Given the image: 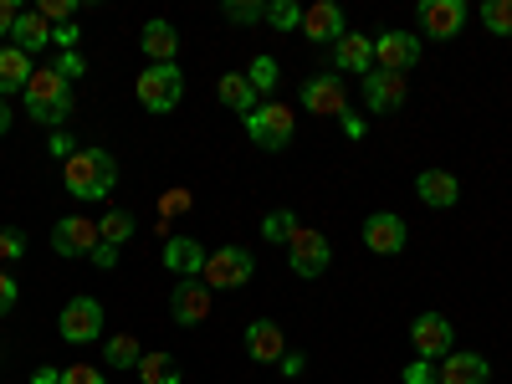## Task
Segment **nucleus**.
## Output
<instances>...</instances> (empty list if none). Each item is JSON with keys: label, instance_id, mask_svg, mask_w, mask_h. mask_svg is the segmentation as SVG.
Listing matches in <instances>:
<instances>
[{"label": "nucleus", "instance_id": "f257e3e1", "mask_svg": "<svg viewBox=\"0 0 512 384\" xmlns=\"http://www.w3.org/2000/svg\"><path fill=\"white\" fill-rule=\"evenodd\" d=\"M62 185H67V195L98 205V200H108L113 185H118V159H113L108 149H77V154L62 164Z\"/></svg>", "mask_w": 512, "mask_h": 384}, {"label": "nucleus", "instance_id": "f03ea898", "mask_svg": "<svg viewBox=\"0 0 512 384\" xmlns=\"http://www.w3.org/2000/svg\"><path fill=\"white\" fill-rule=\"evenodd\" d=\"M21 98H26V113L57 134V123H67V113H72V82H67L57 67H47V72H36V77L26 82Z\"/></svg>", "mask_w": 512, "mask_h": 384}, {"label": "nucleus", "instance_id": "7ed1b4c3", "mask_svg": "<svg viewBox=\"0 0 512 384\" xmlns=\"http://www.w3.org/2000/svg\"><path fill=\"white\" fill-rule=\"evenodd\" d=\"M251 277H256V256H251L246 246H216V251L205 256V272H200V282L216 287V292L246 287Z\"/></svg>", "mask_w": 512, "mask_h": 384}, {"label": "nucleus", "instance_id": "20e7f679", "mask_svg": "<svg viewBox=\"0 0 512 384\" xmlns=\"http://www.w3.org/2000/svg\"><path fill=\"white\" fill-rule=\"evenodd\" d=\"M292 128H297V118H292V108L287 103H262V108H251L246 113V139L256 144V149H287L292 144Z\"/></svg>", "mask_w": 512, "mask_h": 384}, {"label": "nucleus", "instance_id": "39448f33", "mask_svg": "<svg viewBox=\"0 0 512 384\" xmlns=\"http://www.w3.org/2000/svg\"><path fill=\"white\" fill-rule=\"evenodd\" d=\"M134 93L149 113H175L180 98H185V77H180V67H144Z\"/></svg>", "mask_w": 512, "mask_h": 384}, {"label": "nucleus", "instance_id": "423d86ee", "mask_svg": "<svg viewBox=\"0 0 512 384\" xmlns=\"http://www.w3.org/2000/svg\"><path fill=\"white\" fill-rule=\"evenodd\" d=\"M328 256H333V246H328V236L313 231V226H297V236L287 241V267H292L297 277H323V272H328Z\"/></svg>", "mask_w": 512, "mask_h": 384}, {"label": "nucleus", "instance_id": "0eeeda50", "mask_svg": "<svg viewBox=\"0 0 512 384\" xmlns=\"http://www.w3.org/2000/svg\"><path fill=\"white\" fill-rule=\"evenodd\" d=\"M410 344H415V359H446L456 354V328L441 313H420L410 323Z\"/></svg>", "mask_w": 512, "mask_h": 384}, {"label": "nucleus", "instance_id": "6e6552de", "mask_svg": "<svg viewBox=\"0 0 512 384\" xmlns=\"http://www.w3.org/2000/svg\"><path fill=\"white\" fill-rule=\"evenodd\" d=\"M57 328H62L67 344H93V338L103 333V303L98 297H72V303L62 308V318H57Z\"/></svg>", "mask_w": 512, "mask_h": 384}, {"label": "nucleus", "instance_id": "1a4fd4ad", "mask_svg": "<svg viewBox=\"0 0 512 384\" xmlns=\"http://www.w3.org/2000/svg\"><path fill=\"white\" fill-rule=\"evenodd\" d=\"M52 246H57V256H93L103 246V231L88 216H62L52 226Z\"/></svg>", "mask_w": 512, "mask_h": 384}, {"label": "nucleus", "instance_id": "9d476101", "mask_svg": "<svg viewBox=\"0 0 512 384\" xmlns=\"http://www.w3.org/2000/svg\"><path fill=\"white\" fill-rule=\"evenodd\" d=\"M374 62H379V72H410L415 62H420V36L415 31H384V36H374Z\"/></svg>", "mask_w": 512, "mask_h": 384}, {"label": "nucleus", "instance_id": "9b49d317", "mask_svg": "<svg viewBox=\"0 0 512 384\" xmlns=\"http://www.w3.org/2000/svg\"><path fill=\"white\" fill-rule=\"evenodd\" d=\"M405 98H410V88H405L400 72H379V67H374V72L364 77V108H369V113H400Z\"/></svg>", "mask_w": 512, "mask_h": 384}, {"label": "nucleus", "instance_id": "f8f14e48", "mask_svg": "<svg viewBox=\"0 0 512 384\" xmlns=\"http://www.w3.org/2000/svg\"><path fill=\"white\" fill-rule=\"evenodd\" d=\"M169 318H175L180 328H195V323H205V318H210V287H205L200 277L180 282L175 292H169Z\"/></svg>", "mask_w": 512, "mask_h": 384}, {"label": "nucleus", "instance_id": "ddd939ff", "mask_svg": "<svg viewBox=\"0 0 512 384\" xmlns=\"http://www.w3.org/2000/svg\"><path fill=\"white\" fill-rule=\"evenodd\" d=\"M303 108L318 113V118H344L349 113V98H344V82H338L333 72L303 82Z\"/></svg>", "mask_w": 512, "mask_h": 384}, {"label": "nucleus", "instance_id": "4468645a", "mask_svg": "<svg viewBox=\"0 0 512 384\" xmlns=\"http://www.w3.org/2000/svg\"><path fill=\"white\" fill-rule=\"evenodd\" d=\"M461 26H466L461 0H425L420 6V31L431 41H451V36H461Z\"/></svg>", "mask_w": 512, "mask_h": 384}, {"label": "nucleus", "instance_id": "2eb2a0df", "mask_svg": "<svg viewBox=\"0 0 512 384\" xmlns=\"http://www.w3.org/2000/svg\"><path fill=\"white\" fill-rule=\"evenodd\" d=\"M405 221L400 216H390V210H374V216L364 221V246L374 251V256H400L405 251Z\"/></svg>", "mask_w": 512, "mask_h": 384}, {"label": "nucleus", "instance_id": "dca6fc26", "mask_svg": "<svg viewBox=\"0 0 512 384\" xmlns=\"http://www.w3.org/2000/svg\"><path fill=\"white\" fill-rule=\"evenodd\" d=\"M139 47H144V57H149L154 67H175V57H180V31H175V21H164V16L144 21Z\"/></svg>", "mask_w": 512, "mask_h": 384}, {"label": "nucleus", "instance_id": "f3484780", "mask_svg": "<svg viewBox=\"0 0 512 384\" xmlns=\"http://www.w3.org/2000/svg\"><path fill=\"white\" fill-rule=\"evenodd\" d=\"M303 36L323 41V47H333L338 36H349V21H344V11H338V0H318V6L303 11Z\"/></svg>", "mask_w": 512, "mask_h": 384}, {"label": "nucleus", "instance_id": "a211bd4d", "mask_svg": "<svg viewBox=\"0 0 512 384\" xmlns=\"http://www.w3.org/2000/svg\"><path fill=\"white\" fill-rule=\"evenodd\" d=\"M415 195H420V205H431V210H451L461 200V180L451 175V169H420Z\"/></svg>", "mask_w": 512, "mask_h": 384}, {"label": "nucleus", "instance_id": "6ab92c4d", "mask_svg": "<svg viewBox=\"0 0 512 384\" xmlns=\"http://www.w3.org/2000/svg\"><path fill=\"white\" fill-rule=\"evenodd\" d=\"M246 354H251L256 364H282V354H287L282 328H277L272 318H251V323H246Z\"/></svg>", "mask_w": 512, "mask_h": 384}, {"label": "nucleus", "instance_id": "aec40b11", "mask_svg": "<svg viewBox=\"0 0 512 384\" xmlns=\"http://www.w3.org/2000/svg\"><path fill=\"white\" fill-rule=\"evenodd\" d=\"M205 256H210V251H205L195 236H169V241H164V267L175 272L180 282H190V277L205 272Z\"/></svg>", "mask_w": 512, "mask_h": 384}, {"label": "nucleus", "instance_id": "412c9836", "mask_svg": "<svg viewBox=\"0 0 512 384\" xmlns=\"http://www.w3.org/2000/svg\"><path fill=\"white\" fill-rule=\"evenodd\" d=\"M333 57H338V72L369 77V72H374V36H359V31L338 36V41H333Z\"/></svg>", "mask_w": 512, "mask_h": 384}, {"label": "nucleus", "instance_id": "4be33fe9", "mask_svg": "<svg viewBox=\"0 0 512 384\" xmlns=\"http://www.w3.org/2000/svg\"><path fill=\"white\" fill-rule=\"evenodd\" d=\"M436 379L441 384H487L492 369H487L482 354H446V364L436 369Z\"/></svg>", "mask_w": 512, "mask_h": 384}, {"label": "nucleus", "instance_id": "5701e85b", "mask_svg": "<svg viewBox=\"0 0 512 384\" xmlns=\"http://www.w3.org/2000/svg\"><path fill=\"white\" fill-rule=\"evenodd\" d=\"M31 77H36V67H31V57L21 47H0V98L26 93Z\"/></svg>", "mask_w": 512, "mask_h": 384}, {"label": "nucleus", "instance_id": "b1692460", "mask_svg": "<svg viewBox=\"0 0 512 384\" xmlns=\"http://www.w3.org/2000/svg\"><path fill=\"white\" fill-rule=\"evenodd\" d=\"M11 41H16L26 57H31V52H47V47H52V26L41 21L36 11H21V21L11 26Z\"/></svg>", "mask_w": 512, "mask_h": 384}, {"label": "nucleus", "instance_id": "393cba45", "mask_svg": "<svg viewBox=\"0 0 512 384\" xmlns=\"http://www.w3.org/2000/svg\"><path fill=\"white\" fill-rule=\"evenodd\" d=\"M216 98L226 103V108H236L241 118L256 108V88H251V82H246V72H226L221 82H216Z\"/></svg>", "mask_w": 512, "mask_h": 384}, {"label": "nucleus", "instance_id": "a878e982", "mask_svg": "<svg viewBox=\"0 0 512 384\" xmlns=\"http://www.w3.org/2000/svg\"><path fill=\"white\" fill-rule=\"evenodd\" d=\"M103 359H108V369H139L144 349H139L134 333H113L108 344H103Z\"/></svg>", "mask_w": 512, "mask_h": 384}, {"label": "nucleus", "instance_id": "bb28decb", "mask_svg": "<svg viewBox=\"0 0 512 384\" xmlns=\"http://www.w3.org/2000/svg\"><path fill=\"white\" fill-rule=\"evenodd\" d=\"M139 379L144 384H180L185 374H180V364L169 359V354H144L139 359Z\"/></svg>", "mask_w": 512, "mask_h": 384}, {"label": "nucleus", "instance_id": "cd10ccee", "mask_svg": "<svg viewBox=\"0 0 512 384\" xmlns=\"http://www.w3.org/2000/svg\"><path fill=\"white\" fill-rule=\"evenodd\" d=\"M98 231H103V246H113V251H118V246L134 241V231H139V226H134V216H128V210H108V216L98 221Z\"/></svg>", "mask_w": 512, "mask_h": 384}, {"label": "nucleus", "instance_id": "c85d7f7f", "mask_svg": "<svg viewBox=\"0 0 512 384\" xmlns=\"http://www.w3.org/2000/svg\"><path fill=\"white\" fill-rule=\"evenodd\" d=\"M226 21L236 26H256V21H267V0H226Z\"/></svg>", "mask_w": 512, "mask_h": 384}, {"label": "nucleus", "instance_id": "c756f323", "mask_svg": "<svg viewBox=\"0 0 512 384\" xmlns=\"http://www.w3.org/2000/svg\"><path fill=\"white\" fill-rule=\"evenodd\" d=\"M482 26L492 36H512V0H487V6H482Z\"/></svg>", "mask_w": 512, "mask_h": 384}, {"label": "nucleus", "instance_id": "7c9ffc66", "mask_svg": "<svg viewBox=\"0 0 512 384\" xmlns=\"http://www.w3.org/2000/svg\"><path fill=\"white\" fill-rule=\"evenodd\" d=\"M246 82H251L256 93H272V88H277V57H251Z\"/></svg>", "mask_w": 512, "mask_h": 384}, {"label": "nucleus", "instance_id": "2f4dec72", "mask_svg": "<svg viewBox=\"0 0 512 384\" xmlns=\"http://www.w3.org/2000/svg\"><path fill=\"white\" fill-rule=\"evenodd\" d=\"M267 21L277 31H297L303 26V11H297V0H267Z\"/></svg>", "mask_w": 512, "mask_h": 384}, {"label": "nucleus", "instance_id": "473e14b6", "mask_svg": "<svg viewBox=\"0 0 512 384\" xmlns=\"http://www.w3.org/2000/svg\"><path fill=\"white\" fill-rule=\"evenodd\" d=\"M262 236L267 241H292L297 236V216H292V210H272V216L262 221Z\"/></svg>", "mask_w": 512, "mask_h": 384}, {"label": "nucleus", "instance_id": "72a5a7b5", "mask_svg": "<svg viewBox=\"0 0 512 384\" xmlns=\"http://www.w3.org/2000/svg\"><path fill=\"white\" fill-rule=\"evenodd\" d=\"M36 16L47 21V26H67V21L77 16V0H41V6H36Z\"/></svg>", "mask_w": 512, "mask_h": 384}, {"label": "nucleus", "instance_id": "f704fd0d", "mask_svg": "<svg viewBox=\"0 0 512 384\" xmlns=\"http://www.w3.org/2000/svg\"><path fill=\"white\" fill-rule=\"evenodd\" d=\"M62 384H108V374L93 369V364H67L62 369Z\"/></svg>", "mask_w": 512, "mask_h": 384}, {"label": "nucleus", "instance_id": "c9c22d12", "mask_svg": "<svg viewBox=\"0 0 512 384\" xmlns=\"http://www.w3.org/2000/svg\"><path fill=\"white\" fill-rule=\"evenodd\" d=\"M400 379H405V384H441L431 359H415V364H405V374H400Z\"/></svg>", "mask_w": 512, "mask_h": 384}, {"label": "nucleus", "instance_id": "e433bc0d", "mask_svg": "<svg viewBox=\"0 0 512 384\" xmlns=\"http://www.w3.org/2000/svg\"><path fill=\"white\" fill-rule=\"evenodd\" d=\"M159 210H164V216H185V210H190V190L180 185V190H164L159 195Z\"/></svg>", "mask_w": 512, "mask_h": 384}, {"label": "nucleus", "instance_id": "4c0bfd02", "mask_svg": "<svg viewBox=\"0 0 512 384\" xmlns=\"http://www.w3.org/2000/svg\"><path fill=\"white\" fill-rule=\"evenodd\" d=\"M0 256H6V262L26 256V236H21V231H0Z\"/></svg>", "mask_w": 512, "mask_h": 384}, {"label": "nucleus", "instance_id": "58836bf2", "mask_svg": "<svg viewBox=\"0 0 512 384\" xmlns=\"http://www.w3.org/2000/svg\"><path fill=\"white\" fill-rule=\"evenodd\" d=\"M52 47H57V52H77V21L52 26Z\"/></svg>", "mask_w": 512, "mask_h": 384}, {"label": "nucleus", "instance_id": "ea45409f", "mask_svg": "<svg viewBox=\"0 0 512 384\" xmlns=\"http://www.w3.org/2000/svg\"><path fill=\"white\" fill-rule=\"evenodd\" d=\"M16 297H21L16 277H11V272H0V313H11V308H16Z\"/></svg>", "mask_w": 512, "mask_h": 384}, {"label": "nucleus", "instance_id": "a19ab883", "mask_svg": "<svg viewBox=\"0 0 512 384\" xmlns=\"http://www.w3.org/2000/svg\"><path fill=\"white\" fill-rule=\"evenodd\" d=\"M16 21H21V6H16V0H0V36H11Z\"/></svg>", "mask_w": 512, "mask_h": 384}, {"label": "nucleus", "instance_id": "79ce46f5", "mask_svg": "<svg viewBox=\"0 0 512 384\" xmlns=\"http://www.w3.org/2000/svg\"><path fill=\"white\" fill-rule=\"evenodd\" d=\"M52 154H57V159L67 164V159L77 154V144H72V134H62V128H57V134H52Z\"/></svg>", "mask_w": 512, "mask_h": 384}, {"label": "nucleus", "instance_id": "37998d69", "mask_svg": "<svg viewBox=\"0 0 512 384\" xmlns=\"http://www.w3.org/2000/svg\"><path fill=\"white\" fill-rule=\"evenodd\" d=\"M57 72H62L67 82H72V77H82V57H77V52H62V57H57Z\"/></svg>", "mask_w": 512, "mask_h": 384}, {"label": "nucleus", "instance_id": "c03bdc74", "mask_svg": "<svg viewBox=\"0 0 512 384\" xmlns=\"http://www.w3.org/2000/svg\"><path fill=\"white\" fill-rule=\"evenodd\" d=\"M303 369H308V359H303V354H282V374H287V379H297Z\"/></svg>", "mask_w": 512, "mask_h": 384}, {"label": "nucleus", "instance_id": "a18cd8bd", "mask_svg": "<svg viewBox=\"0 0 512 384\" xmlns=\"http://www.w3.org/2000/svg\"><path fill=\"white\" fill-rule=\"evenodd\" d=\"M338 123H344V134H349V139H364V118H359V113H344Z\"/></svg>", "mask_w": 512, "mask_h": 384}, {"label": "nucleus", "instance_id": "49530a36", "mask_svg": "<svg viewBox=\"0 0 512 384\" xmlns=\"http://www.w3.org/2000/svg\"><path fill=\"white\" fill-rule=\"evenodd\" d=\"M93 262H98V267H118V251H113V246H98Z\"/></svg>", "mask_w": 512, "mask_h": 384}, {"label": "nucleus", "instance_id": "de8ad7c7", "mask_svg": "<svg viewBox=\"0 0 512 384\" xmlns=\"http://www.w3.org/2000/svg\"><path fill=\"white\" fill-rule=\"evenodd\" d=\"M0 134H11V103L0 98Z\"/></svg>", "mask_w": 512, "mask_h": 384}, {"label": "nucleus", "instance_id": "09e8293b", "mask_svg": "<svg viewBox=\"0 0 512 384\" xmlns=\"http://www.w3.org/2000/svg\"><path fill=\"white\" fill-rule=\"evenodd\" d=\"M31 384H62V374H52V369H41V374H36Z\"/></svg>", "mask_w": 512, "mask_h": 384}]
</instances>
